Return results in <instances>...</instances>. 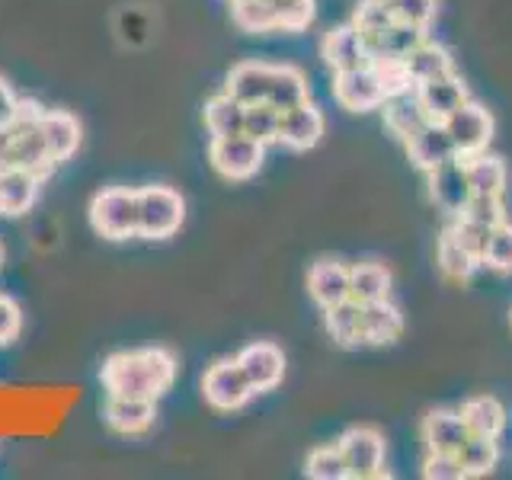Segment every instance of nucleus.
<instances>
[{"label":"nucleus","instance_id":"nucleus-1","mask_svg":"<svg viewBox=\"0 0 512 480\" xmlns=\"http://www.w3.org/2000/svg\"><path fill=\"white\" fill-rule=\"evenodd\" d=\"M176 356L164 346H144V349H122L112 352L100 368V381L106 394L125 397H148L160 400L176 381Z\"/></svg>","mask_w":512,"mask_h":480},{"label":"nucleus","instance_id":"nucleus-2","mask_svg":"<svg viewBox=\"0 0 512 480\" xmlns=\"http://www.w3.org/2000/svg\"><path fill=\"white\" fill-rule=\"evenodd\" d=\"M42 112L45 106L39 100H20L16 116L7 125H0V173L32 170V173L48 176L58 167L45 144Z\"/></svg>","mask_w":512,"mask_h":480},{"label":"nucleus","instance_id":"nucleus-3","mask_svg":"<svg viewBox=\"0 0 512 480\" xmlns=\"http://www.w3.org/2000/svg\"><path fill=\"white\" fill-rule=\"evenodd\" d=\"M186 199L173 186H141L138 189V237L167 240L183 228Z\"/></svg>","mask_w":512,"mask_h":480},{"label":"nucleus","instance_id":"nucleus-4","mask_svg":"<svg viewBox=\"0 0 512 480\" xmlns=\"http://www.w3.org/2000/svg\"><path fill=\"white\" fill-rule=\"evenodd\" d=\"M90 224L106 240L138 237V189L106 186L90 202Z\"/></svg>","mask_w":512,"mask_h":480},{"label":"nucleus","instance_id":"nucleus-5","mask_svg":"<svg viewBox=\"0 0 512 480\" xmlns=\"http://www.w3.org/2000/svg\"><path fill=\"white\" fill-rule=\"evenodd\" d=\"M266 160V144L253 141L250 135H224V138H212L208 144V164L215 167L218 176L224 180H250V176L260 173Z\"/></svg>","mask_w":512,"mask_h":480},{"label":"nucleus","instance_id":"nucleus-6","mask_svg":"<svg viewBox=\"0 0 512 480\" xmlns=\"http://www.w3.org/2000/svg\"><path fill=\"white\" fill-rule=\"evenodd\" d=\"M256 391L250 388V381L244 375V368H240L237 356L234 359H218L205 368L202 375V397L208 407H215L221 413H231V410H240L250 404V397Z\"/></svg>","mask_w":512,"mask_h":480},{"label":"nucleus","instance_id":"nucleus-7","mask_svg":"<svg viewBox=\"0 0 512 480\" xmlns=\"http://www.w3.org/2000/svg\"><path fill=\"white\" fill-rule=\"evenodd\" d=\"M336 445H340L352 480H372L384 474V436L375 426H352Z\"/></svg>","mask_w":512,"mask_h":480},{"label":"nucleus","instance_id":"nucleus-8","mask_svg":"<svg viewBox=\"0 0 512 480\" xmlns=\"http://www.w3.org/2000/svg\"><path fill=\"white\" fill-rule=\"evenodd\" d=\"M445 132L452 138L458 157H471L487 151V144L493 141V116L490 109H484L474 100H464L445 122Z\"/></svg>","mask_w":512,"mask_h":480},{"label":"nucleus","instance_id":"nucleus-9","mask_svg":"<svg viewBox=\"0 0 512 480\" xmlns=\"http://www.w3.org/2000/svg\"><path fill=\"white\" fill-rule=\"evenodd\" d=\"M426 186H429V202L448 218H458L464 212V205H468V199L474 196L468 173H464V157H452L448 164L429 170Z\"/></svg>","mask_w":512,"mask_h":480},{"label":"nucleus","instance_id":"nucleus-10","mask_svg":"<svg viewBox=\"0 0 512 480\" xmlns=\"http://www.w3.org/2000/svg\"><path fill=\"white\" fill-rule=\"evenodd\" d=\"M103 420L119 436H144L157 423V400L148 397H125L109 394L103 404Z\"/></svg>","mask_w":512,"mask_h":480},{"label":"nucleus","instance_id":"nucleus-11","mask_svg":"<svg viewBox=\"0 0 512 480\" xmlns=\"http://www.w3.org/2000/svg\"><path fill=\"white\" fill-rule=\"evenodd\" d=\"M333 96H336V103L349 112H372V109H381L384 103V90L378 84L372 64H362L356 71L333 74Z\"/></svg>","mask_w":512,"mask_h":480},{"label":"nucleus","instance_id":"nucleus-12","mask_svg":"<svg viewBox=\"0 0 512 480\" xmlns=\"http://www.w3.org/2000/svg\"><path fill=\"white\" fill-rule=\"evenodd\" d=\"M237 362H240V368H244V375H247L250 388L256 394H266L272 388H279L282 378H285V356H282V349L269 340L244 346Z\"/></svg>","mask_w":512,"mask_h":480},{"label":"nucleus","instance_id":"nucleus-13","mask_svg":"<svg viewBox=\"0 0 512 480\" xmlns=\"http://www.w3.org/2000/svg\"><path fill=\"white\" fill-rule=\"evenodd\" d=\"M320 58H324V64L333 71H356L362 68V64H372V55H368V42L362 32L346 23V26H336L330 29L324 42H320Z\"/></svg>","mask_w":512,"mask_h":480},{"label":"nucleus","instance_id":"nucleus-14","mask_svg":"<svg viewBox=\"0 0 512 480\" xmlns=\"http://www.w3.org/2000/svg\"><path fill=\"white\" fill-rule=\"evenodd\" d=\"M404 148H407L410 164H413L416 170H423V173L436 170V167L448 164L452 157H458L455 144H452V138H448V132H445V125H442V122H426V125H420V128H416V132L404 141Z\"/></svg>","mask_w":512,"mask_h":480},{"label":"nucleus","instance_id":"nucleus-15","mask_svg":"<svg viewBox=\"0 0 512 480\" xmlns=\"http://www.w3.org/2000/svg\"><path fill=\"white\" fill-rule=\"evenodd\" d=\"M324 112H320L311 100L295 109H285L279 116V141L288 151H311L314 144L324 138Z\"/></svg>","mask_w":512,"mask_h":480},{"label":"nucleus","instance_id":"nucleus-16","mask_svg":"<svg viewBox=\"0 0 512 480\" xmlns=\"http://www.w3.org/2000/svg\"><path fill=\"white\" fill-rule=\"evenodd\" d=\"M420 436L426 442V452H458L471 439V432L461 410H432L423 416Z\"/></svg>","mask_w":512,"mask_h":480},{"label":"nucleus","instance_id":"nucleus-17","mask_svg":"<svg viewBox=\"0 0 512 480\" xmlns=\"http://www.w3.org/2000/svg\"><path fill=\"white\" fill-rule=\"evenodd\" d=\"M45 176L32 170H4L0 173V215L20 218L36 205Z\"/></svg>","mask_w":512,"mask_h":480},{"label":"nucleus","instance_id":"nucleus-18","mask_svg":"<svg viewBox=\"0 0 512 480\" xmlns=\"http://www.w3.org/2000/svg\"><path fill=\"white\" fill-rule=\"evenodd\" d=\"M416 100H420L429 122H445L464 100H468V87L461 84L458 74H445L416 87Z\"/></svg>","mask_w":512,"mask_h":480},{"label":"nucleus","instance_id":"nucleus-19","mask_svg":"<svg viewBox=\"0 0 512 480\" xmlns=\"http://www.w3.org/2000/svg\"><path fill=\"white\" fill-rule=\"evenodd\" d=\"M42 132H45L48 154H52L55 164L71 160L80 148V138H84L77 116L68 109H45L42 112Z\"/></svg>","mask_w":512,"mask_h":480},{"label":"nucleus","instance_id":"nucleus-20","mask_svg":"<svg viewBox=\"0 0 512 480\" xmlns=\"http://www.w3.org/2000/svg\"><path fill=\"white\" fill-rule=\"evenodd\" d=\"M308 295L317 308H330V304L349 298V266L340 260H317L308 269Z\"/></svg>","mask_w":512,"mask_h":480},{"label":"nucleus","instance_id":"nucleus-21","mask_svg":"<svg viewBox=\"0 0 512 480\" xmlns=\"http://www.w3.org/2000/svg\"><path fill=\"white\" fill-rule=\"evenodd\" d=\"M400 333H404V314L397 304H391V298L362 304V343L384 346L394 343Z\"/></svg>","mask_w":512,"mask_h":480},{"label":"nucleus","instance_id":"nucleus-22","mask_svg":"<svg viewBox=\"0 0 512 480\" xmlns=\"http://www.w3.org/2000/svg\"><path fill=\"white\" fill-rule=\"evenodd\" d=\"M269 74L272 68L263 61H240L231 68L228 80H224V93H231L234 100L244 106L263 103L269 90Z\"/></svg>","mask_w":512,"mask_h":480},{"label":"nucleus","instance_id":"nucleus-23","mask_svg":"<svg viewBox=\"0 0 512 480\" xmlns=\"http://www.w3.org/2000/svg\"><path fill=\"white\" fill-rule=\"evenodd\" d=\"M464 173H468L474 196H503L506 192L509 170L503 164V157L487 154V151L471 154V157H464Z\"/></svg>","mask_w":512,"mask_h":480},{"label":"nucleus","instance_id":"nucleus-24","mask_svg":"<svg viewBox=\"0 0 512 480\" xmlns=\"http://www.w3.org/2000/svg\"><path fill=\"white\" fill-rule=\"evenodd\" d=\"M391 285H394V276L384 263L368 260L359 266H349V298H356L359 304L391 298Z\"/></svg>","mask_w":512,"mask_h":480},{"label":"nucleus","instance_id":"nucleus-25","mask_svg":"<svg viewBox=\"0 0 512 480\" xmlns=\"http://www.w3.org/2000/svg\"><path fill=\"white\" fill-rule=\"evenodd\" d=\"M311 93H308V77H304L298 68L292 64H279V68H272L269 74V90H266V103L276 106L279 112L285 109H295L301 103H308Z\"/></svg>","mask_w":512,"mask_h":480},{"label":"nucleus","instance_id":"nucleus-26","mask_svg":"<svg viewBox=\"0 0 512 480\" xmlns=\"http://www.w3.org/2000/svg\"><path fill=\"white\" fill-rule=\"evenodd\" d=\"M404 61H407V68H410V77L416 80V87L426 84V80L455 74V58H452V52H448L445 45L429 42V39H423L420 45H416Z\"/></svg>","mask_w":512,"mask_h":480},{"label":"nucleus","instance_id":"nucleus-27","mask_svg":"<svg viewBox=\"0 0 512 480\" xmlns=\"http://www.w3.org/2000/svg\"><path fill=\"white\" fill-rule=\"evenodd\" d=\"M381 112H384V128L400 138V141H407L416 128L426 125L429 116L423 112L420 100H416V90L413 93H404V96H391V100H384L381 103Z\"/></svg>","mask_w":512,"mask_h":480},{"label":"nucleus","instance_id":"nucleus-28","mask_svg":"<svg viewBox=\"0 0 512 480\" xmlns=\"http://www.w3.org/2000/svg\"><path fill=\"white\" fill-rule=\"evenodd\" d=\"M423 39H426V29L394 20L388 29L378 32L375 39H365V42H368V55L375 61V58H407Z\"/></svg>","mask_w":512,"mask_h":480},{"label":"nucleus","instance_id":"nucleus-29","mask_svg":"<svg viewBox=\"0 0 512 480\" xmlns=\"http://www.w3.org/2000/svg\"><path fill=\"white\" fill-rule=\"evenodd\" d=\"M324 327L333 336V343L356 346L362 343V304L356 298H343L324 308Z\"/></svg>","mask_w":512,"mask_h":480},{"label":"nucleus","instance_id":"nucleus-30","mask_svg":"<svg viewBox=\"0 0 512 480\" xmlns=\"http://www.w3.org/2000/svg\"><path fill=\"white\" fill-rule=\"evenodd\" d=\"M464 423H468L471 436H487L500 439V432L506 429V407L496 397H471L461 407Z\"/></svg>","mask_w":512,"mask_h":480},{"label":"nucleus","instance_id":"nucleus-31","mask_svg":"<svg viewBox=\"0 0 512 480\" xmlns=\"http://www.w3.org/2000/svg\"><path fill=\"white\" fill-rule=\"evenodd\" d=\"M244 103H237L231 93H215L212 100L205 103V128L212 138L224 135H240L244 132Z\"/></svg>","mask_w":512,"mask_h":480},{"label":"nucleus","instance_id":"nucleus-32","mask_svg":"<svg viewBox=\"0 0 512 480\" xmlns=\"http://www.w3.org/2000/svg\"><path fill=\"white\" fill-rule=\"evenodd\" d=\"M436 263H439L442 276L452 279V282H468L474 276V269L480 266V260H474V256L455 240L452 228L442 231V237H439V244H436Z\"/></svg>","mask_w":512,"mask_h":480},{"label":"nucleus","instance_id":"nucleus-33","mask_svg":"<svg viewBox=\"0 0 512 480\" xmlns=\"http://www.w3.org/2000/svg\"><path fill=\"white\" fill-rule=\"evenodd\" d=\"M231 20L240 32H250V36L279 32L276 4H269V0H231Z\"/></svg>","mask_w":512,"mask_h":480},{"label":"nucleus","instance_id":"nucleus-34","mask_svg":"<svg viewBox=\"0 0 512 480\" xmlns=\"http://www.w3.org/2000/svg\"><path fill=\"white\" fill-rule=\"evenodd\" d=\"M458 458H461L464 477H487L493 474L496 464H500V445L487 436H471L458 448Z\"/></svg>","mask_w":512,"mask_h":480},{"label":"nucleus","instance_id":"nucleus-35","mask_svg":"<svg viewBox=\"0 0 512 480\" xmlns=\"http://www.w3.org/2000/svg\"><path fill=\"white\" fill-rule=\"evenodd\" d=\"M372 71L378 77V84L384 90V100L391 96H404L416 90V80L410 77V68L404 58H375L372 61Z\"/></svg>","mask_w":512,"mask_h":480},{"label":"nucleus","instance_id":"nucleus-36","mask_svg":"<svg viewBox=\"0 0 512 480\" xmlns=\"http://www.w3.org/2000/svg\"><path fill=\"white\" fill-rule=\"evenodd\" d=\"M279 116L282 112L276 106H269L266 100L247 106L244 109V135H250L253 141H260L269 148V144L279 141Z\"/></svg>","mask_w":512,"mask_h":480},{"label":"nucleus","instance_id":"nucleus-37","mask_svg":"<svg viewBox=\"0 0 512 480\" xmlns=\"http://www.w3.org/2000/svg\"><path fill=\"white\" fill-rule=\"evenodd\" d=\"M304 474L314 477V480H346L349 471H346L340 445H320V448H314V452L308 455V461H304Z\"/></svg>","mask_w":512,"mask_h":480},{"label":"nucleus","instance_id":"nucleus-38","mask_svg":"<svg viewBox=\"0 0 512 480\" xmlns=\"http://www.w3.org/2000/svg\"><path fill=\"white\" fill-rule=\"evenodd\" d=\"M484 263L487 269L500 272V276H512V224L503 221L493 228V237L487 244V253H484Z\"/></svg>","mask_w":512,"mask_h":480},{"label":"nucleus","instance_id":"nucleus-39","mask_svg":"<svg viewBox=\"0 0 512 480\" xmlns=\"http://www.w3.org/2000/svg\"><path fill=\"white\" fill-rule=\"evenodd\" d=\"M394 23V16L384 0H359L356 13H352V26H356L365 39H375L378 32H384Z\"/></svg>","mask_w":512,"mask_h":480},{"label":"nucleus","instance_id":"nucleus-40","mask_svg":"<svg viewBox=\"0 0 512 480\" xmlns=\"http://www.w3.org/2000/svg\"><path fill=\"white\" fill-rule=\"evenodd\" d=\"M384 4H388L397 23H410L420 29H429L439 10V0H384Z\"/></svg>","mask_w":512,"mask_h":480},{"label":"nucleus","instance_id":"nucleus-41","mask_svg":"<svg viewBox=\"0 0 512 480\" xmlns=\"http://www.w3.org/2000/svg\"><path fill=\"white\" fill-rule=\"evenodd\" d=\"M452 234L458 244L468 250L474 260H484V253H487V244H490V237H493V228L490 224H480V221H471V218H455L452 224Z\"/></svg>","mask_w":512,"mask_h":480},{"label":"nucleus","instance_id":"nucleus-42","mask_svg":"<svg viewBox=\"0 0 512 480\" xmlns=\"http://www.w3.org/2000/svg\"><path fill=\"white\" fill-rule=\"evenodd\" d=\"M314 0H276V26L279 32H304L314 23Z\"/></svg>","mask_w":512,"mask_h":480},{"label":"nucleus","instance_id":"nucleus-43","mask_svg":"<svg viewBox=\"0 0 512 480\" xmlns=\"http://www.w3.org/2000/svg\"><path fill=\"white\" fill-rule=\"evenodd\" d=\"M461 218H471V221H480V224H496L506 221V208H503V196H471L468 205H464Z\"/></svg>","mask_w":512,"mask_h":480},{"label":"nucleus","instance_id":"nucleus-44","mask_svg":"<svg viewBox=\"0 0 512 480\" xmlns=\"http://www.w3.org/2000/svg\"><path fill=\"white\" fill-rule=\"evenodd\" d=\"M423 477L426 480H461L464 468H461L458 452H426Z\"/></svg>","mask_w":512,"mask_h":480},{"label":"nucleus","instance_id":"nucleus-45","mask_svg":"<svg viewBox=\"0 0 512 480\" xmlns=\"http://www.w3.org/2000/svg\"><path fill=\"white\" fill-rule=\"evenodd\" d=\"M23 330V311L10 295L0 292V346H10Z\"/></svg>","mask_w":512,"mask_h":480},{"label":"nucleus","instance_id":"nucleus-46","mask_svg":"<svg viewBox=\"0 0 512 480\" xmlns=\"http://www.w3.org/2000/svg\"><path fill=\"white\" fill-rule=\"evenodd\" d=\"M20 100H23V96H16V90L7 84L4 77H0V125H7L16 116V109H20Z\"/></svg>","mask_w":512,"mask_h":480},{"label":"nucleus","instance_id":"nucleus-47","mask_svg":"<svg viewBox=\"0 0 512 480\" xmlns=\"http://www.w3.org/2000/svg\"><path fill=\"white\" fill-rule=\"evenodd\" d=\"M0 260H4V250H0Z\"/></svg>","mask_w":512,"mask_h":480},{"label":"nucleus","instance_id":"nucleus-48","mask_svg":"<svg viewBox=\"0 0 512 480\" xmlns=\"http://www.w3.org/2000/svg\"><path fill=\"white\" fill-rule=\"evenodd\" d=\"M269 4H276V0H269Z\"/></svg>","mask_w":512,"mask_h":480}]
</instances>
